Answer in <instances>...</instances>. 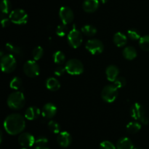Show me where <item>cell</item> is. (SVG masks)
Returning <instances> with one entry per match:
<instances>
[{"label": "cell", "instance_id": "60d3db41", "mask_svg": "<svg viewBox=\"0 0 149 149\" xmlns=\"http://www.w3.org/2000/svg\"><path fill=\"white\" fill-rule=\"evenodd\" d=\"M22 149H28V148H22Z\"/></svg>", "mask_w": 149, "mask_h": 149}, {"label": "cell", "instance_id": "8992f818", "mask_svg": "<svg viewBox=\"0 0 149 149\" xmlns=\"http://www.w3.org/2000/svg\"><path fill=\"white\" fill-rule=\"evenodd\" d=\"M118 95V89L114 85H108L105 86L101 92V97L103 101L111 103L116 100Z\"/></svg>", "mask_w": 149, "mask_h": 149}, {"label": "cell", "instance_id": "6da1fadb", "mask_svg": "<svg viewBox=\"0 0 149 149\" xmlns=\"http://www.w3.org/2000/svg\"><path fill=\"white\" fill-rule=\"evenodd\" d=\"M4 127L9 134L16 135L24 130L26 127V121L23 115L20 114H11L4 120Z\"/></svg>", "mask_w": 149, "mask_h": 149}, {"label": "cell", "instance_id": "74e56055", "mask_svg": "<svg viewBox=\"0 0 149 149\" xmlns=\"http://www.w3.org/2000/svg\"><path fill=\"white\" fill-rule=\"evenodd\" d=\"M34 149H49L46 146H36Z\"/></svg>", "mask_w": 149, "mask_h": 149}, {"label": "cell", "instance_id": "8fae6325", "mask_svg": "<svg viewBox=\"0 0 149 149\" xmlns=\"http://www.w3.org/2000/svg\"><path fill=\"white\" fill-rule=\"evenodd\" d=\"M59 15L63 23L68 25L74 20V15L72 10L68 7H61L59 11Z\"/></svg>", "mask_w": 149, "mask_h": 149}, {"label": "cell", "instance_id": "8d00e7d4", "mask_svg": "<svg viewBox=\"0 0 149 149\" xmlns=\"http://www.w3.org/2000/svg\"><path fill=\"white\" fill-rule=\"evenodd\" d=\"M10 18H7V17H4V15H2L1 17V25H2V27H7V26H9L10 23Z\"/></svg>", "mask_w": 149, "mask_h": 149}, {"label": "cell", "instance_id": "5bb4252c", "mask_svg": "<svg viewBox=\"0 0 149 149\" xmlns=\"http://www.w3.org/2000/svg\"><path fill=\"white\" fill-rule=\"evenodd\" d=\"M72 138L68 131H61L58 136V142L60 145L63 148H67L71 145Z\"/></svg>", "mask_w": 149, "mask_h": 149}, {"label": "cell", "instance_id": "7c38bea8", "mask_svg": "<svg viewBox=\"0 0 149 149\" xmlns=\"http://www.w3.org/2000/svg\"><path fill=\"white\" fill-rule=\"evenodd\" d=\"M35 138L32 134L29 133H22L18 137V143L23 148H29L33 146L35 143Z\"/></svg>", "mask_w": 149, "mask_h": 149}, {"label": "cell", "instance_id": "277c9868", "mask_svg": "<svg viewBox=\"0 0 149 149\" xmlns=\"http://www.w3.org/2000/svg\"><path fill=\"white\" fill-rule=\"evenodd\" d=\"M65 71L71 75H79L84 72V65L81 61L72 58L67 61L65 66Z\"/></svg>", "mask_w": 149, "mask_h": 149}, {"label": "cell", "instance_id": "44dd1931", "mask_svg": "<svg viewBox=\"0 0 149 149\" xmlns=\"http://www.w3.org/2000/svg\"><path fill=\"white\" fill-rule=\"evenodd\" d=\"M123 56L127 60H133L137 57V51L134 47L127 46L123 50Z\"/></svg>", "mask_w": 149, "mask_h": 149}, {"label": "cell", "instance_id": "cb8c5ba5", "mask_svg": "<svg viewBox=\"0 0 149 149\" xmlns=\"http://www.w3.org/2000/svg\"><path fill=\"white\" fill-rule=\"evenodd\" d=\"M10 86L11 89H14V90L19 91L23 88V82L19 77H15L10 81Z\"/></svg>", "mask_w": 149, "mask_h": 149}, {"label": "cell", "instance_id": "4dcf8cb0", "mask_svg": "<svg viewBox=\"0 0 149 149\" xmlns=\"http://www.w3.org/2000/svg\"><path fill=\"white\" fill-rule=\"evenodd\" d=\"M11 10V3L9 0H2L1 3V10L3 14H7Z\"/></svg>", "mask_w": 149, "mask_h": 149}, {"label": "cell", "instance_id": "f35d334b", "mask_svg": "<svg viewBox=\"0 0 149 149\" xmlns=\"http://www.w3.org/2000/svg\"><path fill=\"white\" fill-rule=\"evenodd\" d=\"M100 1H102V3H103V4H105V3L107 2V1H109V0H100Z\"/></svg>", "mask_w": 149, "mask_h": 149}, {"label": "cell", "instance_id": "4316f807", "mask_svg": "<svg viewBox=\"0 0 149 149\" xmlns=\"http://www.w3.org/2000/svg\"><path fill=\"white\" fill-rule=\"evenodd\" d=\"M53 60L56 64H63L64 61H65V54L61 51H56L53 54Z\"/></svg>", "mask_w": 149, "mask_h": 149}, {"label": "cell", "instance_id": "d6a6232c", "mask_svg": "<svg viewBox=\"0 0 149 149\" xmlns=\"http://www.w3.org/2000/svg\"><path fill=\"white\" fill-rule=\"evenodd\" d=\"M113 85H114L118 89H121V88L124 87V86L126 85V80H125V77H118L115 80V81L113 82Z\"/></svg>", "mask_w": 149, "mask_h": 149}, {"label": "cell", "instance_id": "f546056e", "mask_svg": "<svg viewBox=\"0 0 149 149\" xmlns=\"http://www.w3.org/2000/svg\"><path fill=\"white\" fill-rule=\"evenodd\" d=\"M48 128L52 132L55 133V134H58L60 133L61 131V127H60V124L58 123L55 122L54 121H50L48 123Z\"/></svg>", "mask_w": 149, "mask_h": 149}, {"label": "cell", "instance_id": "5b68a950", "mask_svg": "<svg viewBox=\"0 0 149 149\" xmlns=\"http://www.w3.org/2000/svg\"><path fill=\"white\" fill-rule=\"evenodd\" d=\"M17 62L14 56L12 54H5L1 58V70L5 73H10L15 70Z\"/></svg>", "mask_w": 149, "mask_h": 149}, {"label": "cell", "instance_id": "f1b7e54d", "mask_svg": "<svg viewBox=\"0 0 149 149\" xmlns=\"http://www.w3.org/2000/svg\"><path fill=\"white\" fill-rule=\"evenodd\" d=\"M127 35L128 37L130 39H132V40H138L141 38V33L138 30L135 29H131L127 31Z\"/></svg>", "mask_w": 149, "mask_h": 149}, {"label": "cell", "instance_id": "9c48e42d", "mask_svg": "<svg viewBox=\"0 0 149 149\" xmlns=\"http://www.w3.org/2000/svg\"><path fill=\"white\" fill-rule=\"evenodd\" d=\"M23 72L28 77H35L39 74L40 68L36 61L33 60H29L23 65Z\"/></svg>", "mask_w": 149, "mask_h": 149}, {"label": "cell", "instance_id": "7402d4cb", "mask_svg": "<svg viewBox=\"0 0 149 149\" xmlns=\"http://www.w3.org/2000/svg\"><path fill=\"white\" fill-rule=\"evenodd\" d=\"M6 48L7 51L13 56H21L23 53H22V50L20 49L19 47L15 46V45H13L12 43L7 42L6 44Z\"/></svg>", "mask_w": 149, "mask_h": 149}, {"label": "cell", "instance_id": "4fadbf2b", "mask_svg": "<svg viewBox=\"0 0 149 149\" xmlns=\"http://www.w3.org/2000/svg\"><path fill=\"white\" fill-rule=\"evenodd\" d=\"M57 113V107L52 103H47L42 110V116L45 118H52Z\"/></svg>", "mask_w": 149, "mask_h": 149}, {"label": "cell", "instance_id": "d6986e66", "mask_svg": "<svg viewBox=\"0 0 149 149\" xmlns=\"http://www.w3.org/2000/svg\"><path fill=\"white\" fill-rule=\"evenodd\" d=\"M116 149H134V145L130 139L128 137H122L118 140Z\"/></svg>", "mask_w": 149, "mask_h": 149}, {"label": "cell", "instance_id": "e575fe53", "mask_svg": "<svg viewBox=\"0 0 149 149\" xmlns=\"http://www.w3.org/2000/svg\"><path fill=\"white\" fill-rule=\"evenodd\" d=\"M48 140L46 137H39L35 140V144L37 145V146H45Z\"/></svg>", "mask_w": 149, "mask_h": 149}, {"label": "cell", "instance_id": "1f68e13d", "mask_svg": "<svg viewBox=\"0 0 149 149\" xmlns=\"http://www.w3.org/2000/svg\"><path fill=\"white\" fill-rule=\"evenodd\" d=\"M67 30H68V28H67V25L62 23V24L58 26L56 29V34L59 37H64L67 33Z\"/></svg>", "mask_w": 149, "mask_h": 149}, {"label": "cell", "instance_id": "d4e9b609", "mask_svg": "<svg viewBox=\"0 0 149 149\" xmlns=\"http://www.w3.org/2000/svg\"><path fill=\"white\" fill-rule=\"evenodd\" d=\"M81 32L85 35L91 37L97 33V29L92 25H84L81 28Z\"/></svg>", "mask_w": 149, "mask_h": 149}, {"label": "cell", "instance_id": "52a82bcc", "mask_svg": "<svg viewBox=\"0 0 149 149\" xmlns=\"http://www.w3.org/2000/svg\"><path fill=\"white\" fill-rule=\"evenodd\" d=\"M9 18L11 22H13L15 24L23 25L27 23L29 16L25 10L22 9H16L10 13Z\"/></svg>", "mask_w": 149, "mask_h": 149}, {"label": "cell", "instance_id": "ab89813d", "mask_svg": "<svg viewBox=\"0 0 149 149\" xmlns=\"http://www.w3.org/2000/svg\"><path fill=\"white\" fill-rule=\"evenodd\" d=\"M134 149H141V148H134Z\"/></svg>", "mask_w": 149, "mask_h": 149}, {"label": "cell", "instance_id": "ffe728a7", "mask_svg": "<svg viewBox=\"0 0 149 149\" xmlns=\"http://www.w3.org/2000/svg\"><path fill=\"white\" fill-rule=\"evenodd\" d=\"M46 86L49 91H56L61 88V83L55 77H49L46 81Z\"/></svg>", "mask_w": 149, "mask_h": 149}, {"label": "cell", "instance_id": "d590c367", "mask_svg": "<svg viewBox=\"0 0 149 149\" xmlns=\"http://www.w3.org/2000/svg\"><path fill=\"white\" fill-rule=\"evenodd\" d=\"M65 67H58L55 69V71H54V73H55L57 76H61L62 74H63V73L65 72Z\"/></svg>", "mask_w": 149, "mask_h": 149}, {"label": "cell", "instance_id": "83f0119b", "mask_svg": "<svg viewBox=\"0 0 149 149\" xmlns=\"http://www.w3.org/2000/svg\"><path fill=\"white\" fill-rule=\"evenodd\" d=\"M44 55V50L41 46H37L32 51V56L35 61H38Z\"/></svg>", "mask_w": 149, "mask_h": 149}, {"label": "cell", "instance_id": "e0dca14e", "mask_svg": "<svg viewBox=\"0 0 149 149\" xmlns=\"http://www.w3.org/2000/svg\"><path fill=\"white\" fill-rule=\"evenodd\" d=\"M40 109L39 108L31 106L28 108L25 112V118L28 120H30V121L36 119L40 115Z\"/></svg>", "mask_w": 149, "mask_h": 149}, {"label": "cell", "instance_id": "ac0fdd59", "mask_svg": "<svg viewBox=\"0 0 149 149\" xmlns=\"http://www.w3.org/2000/svg\"><path fill=\"white\" fill-rule=\"evenodd\" d=\"M113 42L119 48H122L127 43V37L122 32H116L113 36Z\"/></svg>", "mask_w": 149, "mask_h": 149}, {"label": "cell", "instance_id": "2e32d148", "mask_svg": "<svg viewBox=\"0 0 149 149\" xmlns=\"http://www.w3.org/2000/svg\"><path fill=\"white\" fill-rule=\"evenodd\" d=\"M119 71V69L115 65H109L106 68V74L107 79L111 82H114L115 80L118 77Z\"/></svg>", "mask_w": 149, "mask_h": 149}, {"label": "cell", "instance_id": "484cf974", "mask_svg": "<svg viewBox=\"0 0 149 149\" xmlns=\"http://www.w3.org/2000/svg\"><path fill=\"white\" fill-rule=\"evenodd\" d=\"M139 45L142 50L149 51V35L141 37V39H139Z\"/></svg>", "mask_w": 149, "mask_h": 149}, {"label": "cell", "instance_id": "7a4b0ae2", "mask_svg": "<svg viewBox=\"0 0 149 149\" xmlns=\"http://www.w3.org/2000/svg\"><path fill=\"white\" fill-rule=\"evenodd\" d=\"M26 103L25 96L21 91H15L10 93L7 98V105L13 110H20L24 107Z\"/></svg>", "mask_w": 149, "mask_h": 149}, {"label": "cell", "instance_id": "9a60e30c", "mask_svg": "<svg viewBox=\"0 0 149 149\" xmlns=\"http://www.w3.org/2000/svg\"><path fill=\"white\" fill-rule=\"evenodd\" d=\"M82 7L86 13H94L99 7L98 0H85L83 3Z\"/></svg>", "mask_w": 149, "mask_h": 149}, {"label": "cell", "instance_id": "603a6c76", "mask_svg": "<svg viewBox=\"0 0 149 149\" xmlns=\"http://www.w3.org/2000/svg\"><path fill=\"white\" fill-rule=\"evenodd\" d=\"M141 129V124L138 121H132L127 125V130L130 134H135Z\"/></svg>", "mask_w": 149, "mask_h": 149}, {"label": "cell", "instance_id": "30bf717a", "mask_svg": "<svg viewBox=\"0 0 149 149\" xmlns=\"http://www.w3.org/2000/svg\"><path fill=\"white\" fill-rule=\"evenodd\" d=\"M86 49L93 55H98L103 51L104 46L103 42L99 39H90L86 43Z\"/></svg>", "mask_w": 149, "mask_h": 149}, {"label": "cell", "instance_id": "ba28073f", "mask_svg": "<svg viewBox=\"0 0 149 149\" xmlns=\"http://www.w3.org/2000/svg\"><path fill=\"white\" fill-rule=\"evenodd\" d=\"M68 42L73 48H77L82 42V35L81 32L76 28L75 25L68 34Z\"/></svg>", "mask_w": 149, "mask_h": 149}, {"label": "cell", "instance_id": "836d02e7", "mask_svg": "<svg viewBox=\"0 0 149 149\" xmlns=\"http://www.w3.org/2000/svg\"><path fill=\"white\" fill-rule=\"evenodd\" d=\"M100 149H116V147L111 142L105 140L100 144Z\"/></svg>", "mask_w": 149, "mask_h": 149}, {"label": "cell", "instance_id": "3957f363", "mask_svg": "<svg viewBox=\"0 0 149 149\" xmlns=\"http://www.w3.org/2000/svg\"><path fill=\"white\" fill-rule=\"evenodd\" d=\"M130 115L132 118L136 121H139L141 124H148V118L146 115V111L143 106L140 103H135L132 105L130 109Z\"/></svg>", "mask_w": 149, "mask_h": 149}]
</instances>
